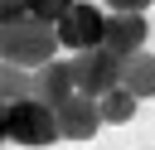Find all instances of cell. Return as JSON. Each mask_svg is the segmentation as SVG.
<instances>
[{
	"instance_id": "8992f818",
	"label": "cell",
	"mask_w": 155,
	"mask_h": 150,
	"mask_svg": "<svg viewBox=\"0 0 155 150\" xmlns=\"http://www.w3.org/2000/svg\"><path fill=\"white\" fill-rule=\"evenodd\" d=\"M145 39H150V29H145V15H136V10H111V15H107L102 44H107L116 58H131L136 48H145Z\"/></svg>"
},
{
	"instance_id": "9c48e42d",
	"label": "cell",
	"mask_w": 155,
	"mask_h": 150,
	"mask_svg": "<svg viewBox=\"0 0 155 150\" xmlns=\"http://www.w3.org/2000/svg\"><path fill=\"white\" fill-rule=\"evenodd\" d=\"M19 97H34V68L0 58V102H19Z\"/></svg>"
},
{
	"instance_id": "ba28073f",
	"label": "cell",
	"mask_w": 155,
	"mask_h": 150,
	"mask_svg": "<svg viewBox=\"0 0 155 150\" xmlns=\"http://www.w3.org/2000/svg\"><path fill=\"white\" fill-rule=\"evenodd\" d=\"M121 87H126L136 102L155 97V53H150V48H136V53L121 63Z\"/></svg>"
},
{
	"instance_id": "8fae6325",
	"label": "cell",
	"mask_w": 155,
	"mask_h": 150,
	"mask_svg": "<svg viewBox=\"0 0 155 150\" xmlns=\"http://www.w3.org/2000/svg\"><path fill=\"white\" fill-rule=\"evenodd\" d=\"M68 10H73V0H29V15L44 19V24H58Z\"/></svg>"
},
{
	"instance_id": "52a82bcc",
	"label": "cell",
	"mask_w": 155,
	"mask_h": 150,
	"mask_svg": "<svg viewBox=\"0 0 155 150\" xmlns=\"http://www.w3.org/2000/svg\"><path fill=\"white\" fill-rule=\"evenodd\" d=\"M73 92H78V87H73V68H68V63L48 58V63L34 68V97H39L44 106H63Z\"/></svg>"
},
{
	"instance_id": "7a4b0ae2",
	"label": "cell",
	"mask_w": 155,
	"mask_h": 150,
	"mask_svg": "<svg viewBox=\"0 0 155 150\" xmlns=\"http://www.w3.org/2000/svg\"><path fill=\"white\" fill-rule=\"evenodd\" d=\"M121 63H126V58H116L107 44L78 48V53L68 58V68H73V87L87 92V97H102V92L121 87Z\"/></svg>"
},
{
	"instance_id": "6da1fadb",
	"label": "cell",
	"mask_w": 155,
	"mask_h": 150,
	"mask_svg": "<svg viewBox=\"0 0 155 150\" xmlns=\"http://www.w3.org/2000/svg\"><path fill=\"white\" fill-rule=\"evenodd\" d=\"M58 53V29L34 19V15H19L10 24H0V58L19 63V68H39Z\"/></svg>"
},
{
	"instance_id": "5bb4252c",
	"label": "cell",
	"mask_w": 155,
	"mask_h": 150,
	"mask_svg": "<svg viewBox=\"0 0 155 150\" xmlns=\"http://www.w3.org/2000/svg\"><path fill=\"white\" fill-rule=\"evenodd\" d=\"M10 140V102H0V145Z\"/></svg>"
},
{
	"instance_id": "7c38bea8",
	"label": "cell",
	"mask_w": 155,
	"mask_h": 150,
	"mask_svg": "<svg viewBox=\"0 0 155 150\" xmlns=\"http://www.w3.org/2000/svg\"><path fill=\"white\" fill-rule=\"evenodd\" d=\"M19 15H29V0H0V24H10Z\"/></svg>"
},
{
	"instance_id": "30bf717a",
	"label": "cell",
	"mask_w": 155,
	"mask_h": 150,
	"mask_svg": "<svg viewBox=\"0 0 155 150\" xmlns=\"http://www.w3.org/2000/svg\"><path fill=\"white\" fill-rule=\"evenodd\" d=\"M97 106H102V126H126V121L136 116V97H131L126 87L102 92V97H97Z\"/></svg>"
},
{
	"instance_id": "4fadbf2b",
	"label": "cell",
	"mask_w": 155,
	"mask_h": 150,
	"mask_svg": "<svg viewBox=\"0 0 155 150\" xmlns=\"http://www.w3.org/2000/svg\"><path fill=\"white\" fill-rule=\"evenodd\" d=\"M155 0H107V10H136V15H145Z\"/></svg>"
},
{
	"instance_id": "277c9868",
	"label": "cell",
	"mask_w": 155,
	"mask_h": 150,
	"mask_svg": "<svg viewBox=\"0 0 155 150\" xmlns=\"http://www.w3.org/2000/svg\"><path fill=\"white\" fill-rule=\"evenodd\" d=\"M58 29V48H92V44H102V29H107V10H97V5H87V0H73V10L53 24Z\"/></svg>"
},
{
	"instance_id": "5b68a950",
	"label": "cell",
	"mask_w": 155,
	"mask_h": 150,
	"mask_svg": "<svg viewBox=\"0 0 155 150\" xmlns=\"http://www.w3.org/2000/svg\"><path fill=\"white\" fill-rule=\"evenodd\" d=\"M58 111V140H92L97 131H102V106H97V97H87V92H73L63 106H53Z\"/></svg>"
},
{
	"instance_id": "3957f363",
	"label": "cell",
	"mask_w": 155,
	"mask_h": 150,
	"mask_svg": "<svg viewBox=\"0 0 155 150\" xmlns=\"http://www.w3.org/2000/svg\"><path fill=\"white\" fill-rule=\"evenodd\" d=\"M10 140L24 150H44L58 140V111L44 106L39 97H19L10 102Z\"/></svg>"
}]
</instances>
